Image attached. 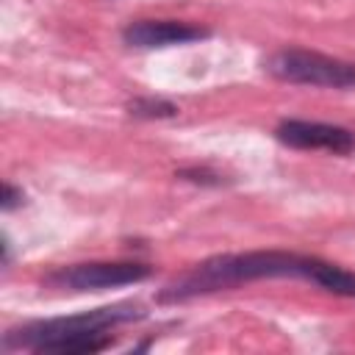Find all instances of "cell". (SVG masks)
<instances>
[{
    "label": "cell",
    "instance_id": "1",
    "mask_svg": "<svg viewBox=\"0 0 355 355\" xmlns=\"http://www.w3.org/2000/svg\"><path fill=\"white\" fill-rule=\"evenodd\" d=\"M322 258L300 255L288 250H250V252H225L211 255L186 272L175 275L155 300L161 305H178L197 297H208L216 291H233L239 286L255 280H275V277H300L313 283Z\"/></svg>",
    "mask_w": 355,
    "mask_h": 355
},
{
    "label": "cell",
    "instance_id": "2",
    "mask_svg": "<svg viewBox=\"0 0 355 355\" xmlns=\"http://www.w3.org/2000/svg\"><path fill=\"white\" fill-rule=\"evenodd\" d=\"M147 316L141 302H114L92 311L33 319L6 330L3 349H28L36 355H92L114 344V327L141 322Z\"/></svg>",
    "mask_w": 355,
    "mask_h": 355
},
{
    "label": "cell",
    "instance_id": "3",
    "mask_svg": "<svg viewBox=\"0 0 355 355\" xmlns=\"http://www.w3.org/2000/svg\"><path fill=\"white\" fill-rule=\"evenodd\" d=\"M263 72L275 80L316 89H355V61H344L308 47H280L263 58Z\"/></svg>",
    "mask_w": 355,
    "mask_h": 355
},
{
    "label": "cell",
    "instance_id": "4",
    "mask_svg": "<svg viewBox=\"0 0 355 355\" xmlns=\"http://www.w3.org/2000/svg\"><path fill=\"white\" fill-rule=\"evenodd\" d=\"M153 275V266L144 261H83L47 272L42 277L44 288L53 291H103L130 283H141Z\"/></svg>",
    "mask_w": 355,
    "mask_h": 355
},
{
    "label": "cell",
    "instance_id": "5",
    "mask_svg": "<svg viewBox=\"0 0 355 355\" xmlns=\"http://www.w3.org/2000/svg\"><path fill=\"white\" fill-rule=\"evenodd\" d=\"M275 139L291 150H324L333 155L355 153V133L344 125L311 122V119H280Z\"/></svg>",
    "mask_w": 355,
    "mask_h": 355
},
{
    "label": "cell",
    "instance_id": "6",
    "mask_svg": "<svg viewBox=\"0 0 355 355\" xmlns=\"http://www.w3.org/2000/svg\"><path fill=\"white\" fill-rule=\"evenodd\" d=\"M211 36V28L180 22V19H133L122 28V42L136 50H155V47H175L191 44Z\"/></svg>",
    "mask_w": 355,
    "mask_h": 355
},
{
    "label": "cell",
    "instance_id": "7",
    "mask_svg": "<svg viewBox=\"0 0 355 355\" xmlns=\"http://www.w3.org/2000/svg\"><path fill=\"white\" fill-rule=\"evenodd\" d=\"M128 114L136 119H169V116H178V105L166 97L144 94V97H133L128 103Z\"/></svg>",
    "mask_w": 355,
    "mask_h": 355
},
{
    "label": "cell",
    "instance_id": "8",
    "mask_svg": "<svg viewBox=\"0 0 355 355\" xmlns=\"http://www.w3.org/2000/svg\"><path fill=\"white\" fill-rule=\"evenodd\" d=\"M178 178L191 180V183H202V186H222V183H225L222 175L214 172V169H208V166H189V169H180Z\"/></svg>",
    "mask_w": 355,
    "mask_h": 355
},
{
    "label": "cell",
    "instance_id": "9",
    "mask_svg": "<svg viewBox=\"0 0 355 355\" xmlns=\"http://www.w3.org/2000/svg\"><path fill=\"white\" fill-rule=\"evenodd\" d=\"M25 202V191L14 183H3V197H0V208L3 211H14Z\"/></svg>",
    "mask_w": 355,
    "mask_h": 355
},
{
    "label": "cell",
    "instance_id": "10",
    "mask_svg": "<svg viewBox=\"0 0 355 355\" xmlns=\"http://www.w3.org/2000/svg\"><path fill=\"white\" fill-rule=\"evenodd\" d=\"M3 266H8L11 263V241H8V236H3Z\"/></svg>",
    "mask_w": 355,
    "mask_h": 355
}]
</instances>
